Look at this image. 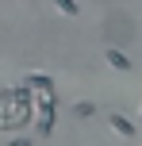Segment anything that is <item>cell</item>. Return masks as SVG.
I'll return each mask as SVG.
<instances>
[{
    "mask_svg": "<svg viewBox=\"0 0 142 146\" xmlns=\"http://www.w3.org/2000/svg\"><path fill=\"white\" fill-rule=\"evenodd\" d=\"M108 123H112V131H115V135H123V139H135V135H138V127L131 123L127 115H108Z\"/></svg>",
    "mask_w": 142,
    "mask_h": 146,
    "instance_id": "6da1fadb",
    "label": "cell"
},
{
    "mask_svg": "<svg viewBox=\"0 0 142 146\" xmlns=\"http://www.w3.org/2000/svg\"><path fill=\"white\" fill-rule=\"evenodd\" d=\"M23 85H27V88H35V92H50V88H54V81L46 77V73H31V77H23Z\"/></svg>",
    "mask_w": 142,
    "mask_h": 146,
    "instance_id": "7a4b0ae2",
    "label": "cell"
},
{
    "mask_svg": "<svg viewBox=\"0 0 142 146\" xmlns=\"http://www.w3.org/2000/svg\"><path fill=\"white\" fill-rule=\"evenodd\" d=\"M104 58H108V66H112V69H119V73H131V58H127L123 50H108Z\"/></svg>",
    "mask_w": 142,
    "mask_h": 146,
    "instance_id": "3957f363",
    "label": "cell"
},
{
    "mask_svg": "<svg viewBox=\"0 0 142 146\" xmlns=\"http://www.w3.org/2000/svg\"><path fill=\"white\" fill-rule=\"evenodd\" d=\"M54 8H58L61 15H69V19H73V15H81V4H77V0H54Z\"/></svg>",
    "mask_w": 142,
    "mask_h": 146,
    "instance_id": "277c9868",
    "label": "cell"
},
{
    "mask_svg": "<svg viewBox=\"0 0 142 146\" xmlns=\"http://www.w3.org/2000/svg\"><path fill=\"white\" fill-rule=\"evenodd\" d=\"M92 111H96V108H92L89 100H81V104H73V115H81V119H89Z\"/></svg>",
    "mask_w": 142,
    "mask_h": 146,
    "instance_id": "5b68a950",
    "label": "cell"
},
{
    "mask_svg": "<svg viewBox=\"0 0 142 146\" xmlns=\"http://www.w3.org/2000/svg\"><path fill=\"white\" fill-rule=\"evenodd\" d=\"M54 131V115H38V135H50Z\"/></svg>",
    "mask_w": 142,
    "mask_h": 146,
    "instance_id": "8992f818",
    "label": "cell"
},
{
    "mask_svg": "<svg viewBox=\"0 0 142 146\" xmlns=\"http://www.w3.org/2000/svg\"><path fill=\"white\" fill-rule=\"evenodd\" d=\"M8 146H31L27 139H12V142H8Z\"/></svg>",
    "mask_w": 142,
    "mask_h": 146,
    "instance_id": "52a82bcc",
    "label": "cell"
}]
</instances>
